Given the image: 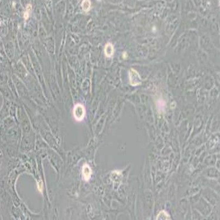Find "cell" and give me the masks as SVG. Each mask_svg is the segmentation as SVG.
<instances>
[{"mask_svg":"<svg viewBox=\"0 0 220 220\" xmlns=\"http://www.w3.org/2000/svg\"><path fill=\"white\" fill-rule=\"evenodd\" d=\"M130 84L132 86H136L140 85L141 83V79L139 73L133 68H131L129 71Z\"/></svg>","mask_w":220,"mask_h":220,"instance_id":"obj_2","label":"cell"},{"mask_svg":"<svg viewBox=\"0 0 220 220\" xmlns=\"http://www.w3.org/2000/svg\"><path fill=\"white\" fill-rule=\"evenodd\" d=\"M73 117L77 121H81L84 120L86 114V110L83 104L78 103L75 104L73 110Z\"/></svg>","mask_w":220,"mask_h":220,"instance_id":"obj_1","label":"cell"},{"mask_svg":"<svg viewBox=\"0 0 220 220\" xmlns=\"http://www.w3.org/2000/svg\"><path fill=\"white\" fill-rule=\"evenodd\" d=\"M38 190L39 191L42 192V190H43V183H42V181H40L39 182H38Z\"/></svg>","mask_w":220,"mask_h":220,"instance_id":"obj_9","label":"cell"},{"mask_svg":"<svg viewBox=\"0 0 220 220\" xmlns=\"http://www.w3.org/2000/svg\"><path fill=\"white\" fill-rule=\"evenodd\" d=\"M104 52L105 55L108 58L112 57L114 54V47L113 45L110 42L106 44L104 47Z\"/></svg>","mask_w":220,"mask_h":220,"instance_id":"obj_4","label":"cell"},{"mask_svg":"<svg viewBox=\"0 0 220 220\" xmlns=\"http://www.w3.org/2000/svg\"><path fill=\"white\" fill-rule=\"evenodd\" d=\"M31 11H32V5L31 4H28L26 8V10L24 15V17L25 19H28L29 18L30 14L31 13Z\"/></svg>","mask_w":220,"mask_h":220,"instance_id":"obj_8","label":"cell"},{"mask_svg":"<svg viewBox=\"0 0 220 220\" xmlns=\"http://www.w3.org/2000/svg\"><path fill=\"white\" fill-rule=\"evenodd\" d=\"M157 107L160 112H163L164 110L166 107V103L163 100L159 99L157 102Z\"/></svg>","mask_w":220,"mask_h":220,"instance_id":"obj_7","label":"cell"},{"mask_svg":"<svg viewBox=\"0 0 220 220\" xmlns=\"http://www.w3.org/2000/svg\"><path fill=\"white\" fill-rule=\"evenodd\" d=\"M82 173L83 179L86 181H88L91 177L92 171L90 167L87 164H85L83 166Z\"/></svg>","mask_w":220,"mask_h":220,"instance_id":"obj_3","label":"cell"},{"mask_svg":"<svg viewBox=\"0 0 220 220\" xmlns=\"http://www.w3.org/2000/svg\"><path fill=\"white\" fill-rule=\"evenodd\" d=\"M123 58H126V53H125V52L123 53Z\"/></svg>","mask_w":220,"mask_h":220,"instance_id":"obj_10","label":"cell"},{"mask_svg":"<svg viewBox=\"0 0 220 220\" xmlns=\"http://www.w3.org/2000/svg\"><path fill=\"white\" fill-rule=\"evenodd\" d=\"M97 1H102V0H97Z\"/></svg>","mask_w":220,"mask_h":220,"instance_id":"obj_11","label":"cell"},{"mask_svg":"<svg viewBox=\"0 0 220 220\" xmlns=\"http://www.w3.org/2000/svg\"><path fill=\"white\" fill-rule=\"evenodd\" d=\"M91 7L90 0H83L82 2V8L85 12H87Z\"/></svg>","mask_w":220,"mask_h":220,"instance_id":"obj_6","label":"cell"},{"mask_svg":"<svg viewBox=\"0 0 220 220\" xmlns=\"http://www.w3.org/2000/svg\"><path fill=\"white\" fill-rule=\"evenodd\" d=\"M157 220H171L169 214L165 211H161L159 213L156 217Z\"/></svg>","mask_w":220,"mask_h":220,"instance_id":"obj_5","label":"cell"}]
</instances>
